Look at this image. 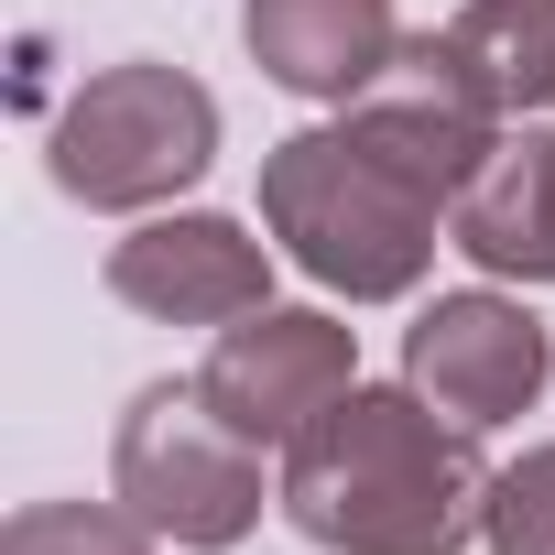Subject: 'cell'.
Instances as JSON below:
<instances>
[{
	"instance_id": "cell-11",
	"label": "cell",
	"mask_w": 555,
	"mask_h": 555,
	"mask_svg": "<svg viewBox=\"0 0 555 555\" xmlns=\"http://www.w3.org/2000/svg\"><path fill=\"white\" fill-rule=\"evenodd\" d=\"M447 44L501 99V120L555 109V0H468V12L447 23Z\"/></svg>"
},
{
	"instance_id": "cell-12",
	"label": "cell",
	"mask_w": 555,
	"mask_h": 555,
	"mask_svg": "<svg viewBox=\"0 0 555 555\" xmlns=\"http://www.w3.org/2000/svg\"><path fill=\"white\" fill-rule=\"evenodd\" d=\"M0 555H153V533L99 501H34V512H12Z\"/></svg>"
},
{
	"instance_id": "cell-5",
	"label": "cell",
	"mask_w": 555,
	"mask_h": 555,
	"mask_svg": "<svg viewBox=\"0 0 555 555\" xmlns=\"http://www.w3.org/2000/svg\"><path fill=\"white\" fill-rule=\"evenodd\" d=\"M196 392H207V414L240 425L250 447H295L338 392H360V338H349L338 317H317V306H261V317L218 327Z\"/></svg>"
},
{
	"instance_id": "cell-3",
	"label": "cell",
	"mask_w": 555,
	"mask_h": 555,
	"mask_svg": "<svg viewBox=\"0 0 555 555\" xmlns=\"http://www.w3.org/2000/svg\"><path fill=\"white\" fill-rule=\"evenodd\" d=\"M218 164V99L185 66H99L55 109V185L77 207H164Z\"/></svg>"
},
{
	"instance_id": "cell-10",
	"label": "cell",
	"mask_w": 555,
	"mask_h": 555,
	"mask_svg": "<svg viewBox=\"0 0 555 555\" xmlns=\"http://www.w3.org/2000/svg\"><path fill=\"white\" fill-rule=\"evenodd\" d=\"M457 250L479 272H522V284H555V131H501L490 164L468 175V196L447 207Z\"/></svg>"
},
{
	"instance_id": "cell-7",
	"label": "cell",
	"mask_w": 555,
	"mask_h": 555,
	"mask_svg": "<svg viewBox=\"0 0 555 555\" xmlns=\"http://www.w3.org/2000/svg\"><path fill=\"white\" fill-rule=\"evenodd\" d=\"M544 371H555V349H544L533 306H512V295H436V306L414 317V338H403V382H414L436 414H457V425H512V414H533Z\"/></svg>"
},
{
	"instance_id": "cell-13",
	"label": "cell",
	"mask_w": 555,
	"mask_h": 555,
	"mask_svg": "<svg viewBox=\"0 0 555 555\" xmlns=\"http://www.w3.org/2000/svg\"><path fill=\"white\" fill-rule=\"evenodd\" d=\"M479 533H490V555H555V447H522L512 468H490Z\"/></svg>"
},
{
	"instance_id": "cell-2",
	"label": "cell",
	"mask_w": 555,
	"mask_h": 555,
	"mask_svg": "<svg viewBox=\"0 0 555 555\" xmlns=\"http://www.w3.org/2000/svg\"><path fill=\"white\" fill-rule=\"evenodd\" d=\"M436 218H447V196L425 175H403L360 120L295 131V142L261 153V229L284 240L295 272H317L349 306H392V295L425 284Z\"/></svg>"
},
{
	"instance_id": "cell-9",
	"label": "cell",
	"mask_w": 555,
	"mask_h": 555,
	"mask_svg": "<svg viewBox=\"0 0 555 555\" xmlns=\"http://www.w3.org/2000/svg\"><path fill=\"white\" fill-rule=\"evenodd\" d=\"M250 34V66L272 88H295V99H360L382 66H392V0H250L240 12Z\"/></svg>"
},
{
	"instance_id": "cell-4",
	"label": "cell",
	"mask_w": 555,
	"mask_h": 555,
	"mask_svg": "<svg viewBox=\"0 0 555 555\" xmlns=\"http://www.w3.org/2000/svg\"><path fill=\"white\" fill-rule=\"evenodd\" d=\"M109 501L153 533V544H240L261 522V457L240 425L207 414L196 382H153L120 414L109 447Z\"/></svg>"
},
{
	"instance_id": "cell-1",
	"label": "cell",
	"mask_w": 555,
	"mask_h": 555,
	"mask_svg": "<svg viewBox=\"0 0 555 555\" xmlns=\"http://www.w3.org/2000/svg\"><path fill=\"white\" fill-rule=\"evenodd\" d=\"M479 425H436V403L403 392H338L284 447V522L338 555H457L490 512V468L468 447Z\"/></svg>"
},
{
	"instance_id": "cell-8",
	"label": "cell",
	"mask_w": 555,
	"mask_h": 555,
	"mask_svg": "<svg viewBox=\"0 0 555 555\" xmlns=\"http://www.w3.org/2000/svg\"><path fill=\"white\" fill-rule=\"evenodd\" d=\"M109 295L131 317H164V327H240L272 306V250L240 229V218H142L120 250H109Z\"/></svg>"
},
{
	"instance_id": "cell-6",
	"label": "cell",
	"mask_w": 555,
	"mask_h": 555,
	"mask_svg": "<svg viewBox=\"0 0 555 555\" xmlns=\"http://www.w3.org/2000/svg\"><path fill=\"white\" fill-rule=\"evenodd\" d=\"M349 120H360L403 175H425L447 207L468 196V175H479V164H490V142H501V99L468 77V55H457L447 34L392 44V66L349 99Z\"/></svg>"
}]
</instances>
